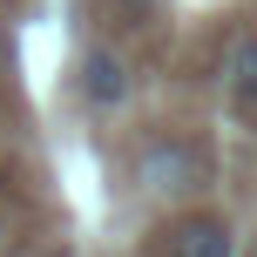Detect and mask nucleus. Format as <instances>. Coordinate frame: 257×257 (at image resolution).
<instances>
[{
    "label": "nucleus",
    "instance_id": "1",
    "mask_svg": "<svg viewBox=\"0 0 257 257\" xmlns=\"http://www.w3.org/2000/svg\"><path fill=\"white\" fill-rule=\"evenodd\" d=\"M75 88H81L88 108H122L128 102V61H122L115 48H88L81 68H75Z\"/></svg>",
    "mask_w": 257,
    "mask_h": 257
},
{
    "label": "nucleus",
    "instance_id": "4",
    "mask_svg": "<svg viewBox=\"0 0 257 257\" xmlns=\"http://www.w3.org/2000/svg\"><path fill=\"white\" fill-rule=\"evenodd\" d=\"M230 95H237L244 108H257V34H244V41L230 48Z\"/></svg>",
    "mask_w": 257,
    "mask_h": 257
},
{
    "label": "nucleus",
    "instance_id": "2",
    "mask_svg": "<svg viewBox=\"0 0 257 257\" xmlns=\"http://www.w3.org/2000/svg\"><path fill=\"white\" fill-rule=\"evenodd\" d=\"M163 257H237V237L223 217H183V223H169Z\"/></svg>",
    "mask_w": 257,
    "mask_h": 257
},
{
    "label": "nucleus",
    "instance_id": "3",
    "mask_svg": "<svg viewBox=\"0 0 257 257\" xmlns=\"http://www.w3.org/2000/svg\"><path fill=\"white\" fill-rule=\"evenodd\" d=\"M142 176H149V190H183L176 176H196V156L190 149H156V156H142Z\"/></svg>",
    "mask_w": 257,
    "mask_h": 257
}]
</instances>
